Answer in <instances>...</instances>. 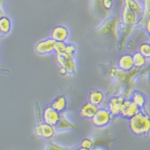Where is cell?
Masks as SVG:
<instances>
[{
	"mask_svg": "<svg viewBox=\"0 0 150 150\" xmlns=\"http://www.w3.org/2000/svg\"><path fill=\"white\" fill-rule=\"evenodd\" d=\"M129 127L137 136H145L150 132V115L143 111L129 119Z\"/></svg>",
	"mask_w": 150,
	"mask_h": 150,
	"instance_id": "obj_1",
	"label": "cell"
},
{
	"mask_svg": "<svg viewBox=\"0 0 150 150\" xmlns=\"http://www.w3.org/2000/svg\"><path fill=\"white\" fill-rule=\"evenodd\" d=\"M112 117V113L109 110L98 109V112L93 117L92 122L96 127H105L110 124Z\"/></svg>",
	"mask_w": 150,
	"mask_h": 150,
	"instance_id": "obj_2",
	"label": "cell"
},
{
	"mask_svg": "<svg viewBox=\"0 0 150 150\" xmlns=\"http://www.w3.org/2000/svg\"><path fill=\"white\" fill-rule=\"evenodd\" d=\"M140 111H141V108L132 99L125 100L124 104L121 109V116L124 118L130 119L137 115Z\"/></svg>",
	"mask_w": 150,
	"mask_h": 150,
	"instance_id": "obj_3",
	"label": "cell"
},
{
	"mask_svg": "<svg viewBox=\"0 0 150 150\" xmlns=\"http://www.w3.org/2000/svg\"><path fill=\"white\" fill-rule=\"evenodd\" d=\"M42 117L45 123L55 126L60 121V112L50 105L45 108L42 113Z\"/></svg>",
	"mask_w": 150,
	"mask_h": 150,
	"instance_id": "obj_4",
	"label": "cell"
},
{
	"mask_svg": "<svg viewBox=\"0 0 150 150\" xmlns=\"http://www.w3.org/2000/svg\"><path fill=\"white\" fill-rule=\"evenodd\" d=\"M57 61L60 67L66 69L68 74H74L75 73V62L73 58L67 56L66 54H57Z\"/></svg>",
	"mask_w": 150,
	"mask_h": 150,
	"instance_id": "obj_5",
	"label": "cell"
},
{
	"mask_svg": "<svg viewBox=\"0 0 150 150\" xmlns=\"http://www.w3.org/2000/svg\"><path fill=\"white\" fill-rule=\"evenodd\" d=\"M56 41L54 39L48 38L39 42L35 46V50L38 54H47L54 51V45Z\"/></svg>",
	"mask_w": 150,
	"mask_h": 150,
	"instance_id": "obj_6",
	"label": "cell"
},
{
	"mask_svg": "<svg viewBox=\"0 0 150 150\" xmlns=\"http://www.w3.org/2000/svg\"><path fill=\"white\" fill-rule=\"evenodd\" d=\"M35 132L38 137L46 139L51 138L55 133L54 126L44 122L42 124L38 125L35 127Z\"/></svg>",
	"mask_w": 150,
	"mask_h": 150,
	"instance_id": "obj_7",
	"label": "cell"
},
{
	"mask_svg": "<svg viewBox=\"0 0 150 150\" xmlns=\"http://www.w3.org/2000/svg\"><path fill=\"white\" fill-rule=\"evenodd\" d=\"M124 101L125 99L122 97H113L110 99L108 104V110H110L112 116L121 115Z\"/></svg>",
	"mask_w": 150,
	"mask_h": 150,
	"instance_id": "obj_8",
	"label": "cell"
},
{
	"mask_svg": "<svg viewBox=\"0 0 150 150\" xmlns=\"http://www.w3.org/2000/svg\"><path fill=\"white\" fill-rule=\"evenodd\" d=\"M121 17H122V22L124 24L127 26H133L137 23L139 16L136 12L132 11L128 6H125Z\"/></svg>",
	"mask_w": 150,
	"mask_h": 150,
	"instance_id": "obj_9",
	"label": "cell"
},
{
	"mask_svg": "<svg viewBox=\"0 0 150 150\" xmlns=\"http://www.w3.org/2000/svg\"><path fill=\"white\" fill-rule=\"evenodd\" d=\"M69 36V30L63 26H55L51 32V38L56 42H65Z\"/></svg>",
	"mask_w": 150,
	"mask_h": 150,
	"instance_id": "obj_10",
	"label": "cell"
},
{
	"mask_svg": "<svg viewBox=\"0 0 150 150\" xmlns=\"http://www.w3.org/2000/svg\"><path fill=\"white\" fill-rule=\"evenodd\" d=\"M118 67L123 71H129L134 67L133 55L123 54L118 59Z\"/></svg>",
	"mask_w": 150,
	"mask_h": 150,
	"instance_id": "obj_11",
	"label": "cell"
},
{
	"mask_svg": "<svg viewBox=\"0 0 150 150\" xmlns=\"http://www.w3.org/2000/svg\"><path fill=\"white\" fill-rule=\"evenodd\" d=\"M98 105L90 103V101L88 103L83 105L81 108V116L84 118L92 119L93 117L95 115V113L98 112Z\"/></svg>",
	"mask_w": 150,
	"mask_h": 150,
	"instance_id": "obj_12",
	"label": "cell"
},
{
	"mask_svg": "<svg viewBox=\"0 0 150 150\" xmlns=\"http://www.w3.org/2000/svg\"><path fill=\"white\" fill-rule=\"evenodd\" d=\"M50 106L53 107L54 110H56L59 112H63L64 110L67 109V98L64 95L59 96L52 101V103L50 104Z\"/></svg>",
	"mask_w": 150,
	"mask_h": 150,
	"instance_id": "obj_13",
	"label": "cell"
},
{
	"mask_svg": "<svg viewBox=\"0 0 150 150\" xmlns=\"http://www.w3.org/2000/svg\"><path fill=\"white\" fill-rule=\"evenodd\" d=\"M104 93L101 90H92L89 94V101L95 105H99L104 100Z\"/></svg>",
	"mask_w": 150,
	"mask_h": 150,
	"instance_id": "obj_14",
	"label": "cell"
},
{
	"mask_svg": "<svg viewBox=\"0 0 150 150\" xmlns=\"http://www.w3.org/2000/svg\"><path fill=\"white\" fill-rule=\"evenodd\" d=\"M12 23L7 16H2L0 18V32L3 35H6L11 31Z\"/></svg>",
	"mask_w": 150,
	"mask_h": 150,
	"instance_id": "obj_15",
	"label": "cell"
},
{
	"mask_svg": "<svg viewBox=\"0 0 150 150\" xmlns=\"http://www.w3.org/2000/svg\"><path fill=\"white\" fill-rule=\"evenodd\" d=\"M125 6L136 12L139 17L144 15V10L136 0H125Z\"/></svg>",
	"mask_w": 150,
	"mask_h": 150,
	"instance_id": "obj_16",
	"label": "cell"
},
{
	"mask_svg": "<svg viewBox=\"0 0 150 150\" xmlns=\"http://www.w3.org/2000/svg\"><path fill=\"white\" fill-rule=\"evenodd\" d=\"M136 104L141 109L144 108L145 104H146V97L141 92L136 91L133 93V98H132Z\"/></svg>",
	"mask_w": 150,
	"mask_h": 150,
	"instance_id": "obj_17",
	"label": "cell"
},
{
	"mask_svg": "<svg viewBox=\"0 0 150 150\" xmlns=\"http://www.w3.org/2000/svg\"><path fill=\"white\" fill-rule=\"evenodd\" d=\"M133 62H134V67L137 68H142L146 64V60L147 58L144 57V55L141 54L140 52L135 53L133 55Z\"/></svg>",
	"mask_w": 150,
	"mask_h": 150,
	"instance_id": "obj_18",
	"label": "cell"
},
{
	"mask_svg": "<svg viewBox=\"0 0 150 150\" xmlns=\"http://www.w3.org/2000/svg\"><path fill=\"white\" fill-rule=\"evenodd\" d=\"M139 52L144 55L146 58H150V43L144 42L140 45Z\"/></svg>",
	"mask_w": 150,
	"mask_h": 150,
	"instance_id": "obj_19",
	"label": "cell"
},
{
	"mask_svg": "<svg viewBox=\"0 0 150 150\" xmlns=\"http://www.w3.org/2000/svg\"><path fill=\"white\" fill-rule=\"evenodd\" d=\"M67 44L65 42H56L54 45V52L57 54H62L66 52Z\"/></svg>",
	"mask_w": 150,
	"mask_h": 150,
	"instance_id": "obj_20",
	"label": "cell"
},
{
	"mask_svg": "<svg viewBox=\"0 0 150 150\" xmlns=\"http://www.w3.org/2000/svg\"><path fill=\"white\" fill-rule=\"evenodd\" d=\"M75 53H76V46L74 45V44H67L65 54H66L67 56L73 58L74 55L75 54Z\"/></svg>",
	"mask_w": 150,
	"mask_h": 150,
	"instance_id": "obj_21",
	"label": "cell"
},
{
	"mask_svg": "<svg viewBox=\"0 0 150 150\" xmlns=\"http://www.w3.org/2000/svg\"><path fill=\"white\" fill-rule=\"evenodd\" d=\"M144 16L146 18V20L149 18H150V0H145L144 2Z\"/></svg>",
	"mask_w": 150,
	"mask_h": 150,
	"instance_id": "obj_22",
	"label": "cell"
},
{
	"mask_svg": "<svg viewBox=\"0 0 150 150\" xmlns=\"http://www.w3.org/2000/svg\"><path fill=\"white\" fill-rule=\"evenodd\" d=\"M93 145V142L89 138H86L84 139L83 141L81 142V149H91Z\"/></svg>",
	"mask_w": 150,
	"mask_h": 150,
	"instance_id": "obj_23",
	"label": "cell"
},
{
	"mask_svg": "<svg viewBox=\"0 0 150 150\" xmlns=\"http://www.w3.org/2000/svg\"><path fill=\"white\" fill-rule=\"evenodd\" d=\"M102 4L105 8L107 10H110L112 8V5H113V2L112 0H102Z\"/></svg>",
	"mask_w": 150,
	"mask_h": 150,
	"instance_id": "obj_24",
	"label": "cell"
},
{
	"mask_svg": "<svg viewBox=\"0 0 150 150\" xmlns=\"http://www.w3.org/2000/svg\"><path fill=\"white\" fill-rule=\"evenodd\" d=\"M145 30L148 32V34H150V18H149L145 22Z\"/></svg>",
	"mask_w": 150,
	"mask_h": 150,
	"instance_id": "obj_25",
	"label": "cell"
},
{
	"mask_svg": "<svg viewBox=\"0 0 150 150\" xmlns=\"http://www.w3.org/2000/svg\"><path fill=\"white\" fill-rule=\"evenodd\" d=\"M59 73H60L61 74H62V75L68 74V72H67V69H64V68H62V67H60V69H59Z\"/></svg>",
	"mask_w": 150,
	"mask_h": 150,
	"instance_id": "obj_26",
	"label": "cell"
},
{
	"mask_svg": "<svg viewBox=\"0 0 150 150\" xmlns=\"http://www.w3.org/2000/svg\"><path fill=\"white\" fill-rule=\"evenodd\" d=\"M148 39H149V42H150V34H149V37H148Z\"/></svg>",
	"mask_w": 150,
	"mask_h": 150,
	"instance_id": "obj_27",
	"label": "cell"
}]
</instances>
